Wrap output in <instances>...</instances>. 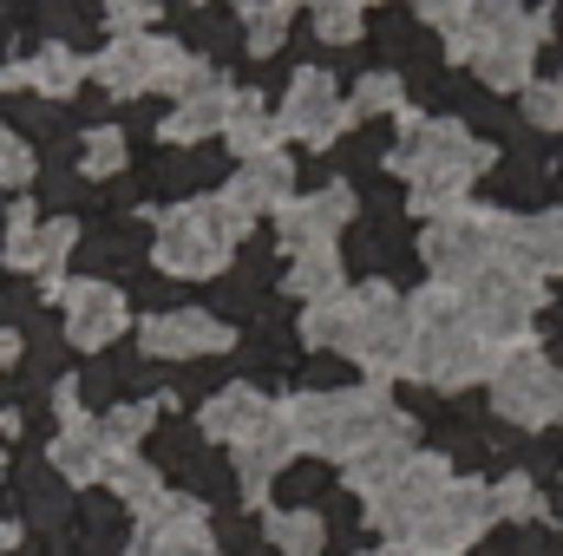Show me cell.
<instances>
[{"mask_svg":"<svg viewBox=\"0 0 563 556\" xmlns=\"http://www.w3.org/2000/svg\"><path fill=\"white\" fill-rule=\"evenodd\" d=\"M13 544H20V524H0V556L13 551Z\"/></svg>","mask_w":563,"mask_h":556,"instance_id":"obj_44","label":"cell"},{"mask_svg":"<svg viewBox=\"0 0 563 556\" xmlns=\"http://www.w3.org/2000/svg\"><path fill=\"white\" fill-rule=\"evenodd\" d=\"M361 556H420V551H407V544H387V551H361Z\"/></svg>","mask_w":563,"mask_h":556,"instance_id":"obj_45","label":"cell"},{"mask_svg":"<svg viewBox=\"0 0 563 556\" xmlns=\"http://www.w3.org/2000/svg\"><path fill=\"white\" fill-rule=\"evenodd\" d=\"M308 7H321V0H308Z\"/></svg>","mask_w":563,"mask_h":556,"instance_id":"obj_47","label":"cell"},{"mask_svg":"<svg viewBox=\"0 0 563 556\" xmlns=\"http://www.w3.org/2000/svg\"><path fill=\"white\" fill-rule=\"evenodd\" d=\"M151 360H217L236 347L230 321L223 314H203V308H157L144 314V341H139Z\"/></svg>","mask_w":563,"mask_h":556,"instance_id":"obj_14","label":"cell"},{"mask_svg":"<svg viewBox=\"0 0 563 556\" xmlns=\"http://www.w3.org/2000/svg\"><path fill=\"white\" fill-rule=\"evenodd\" d=\"M106 491H112V498H119L132 518H144V511L164 498V471H157L151 458H139V452H125V458L106 471Z\"/></svg>","mask_w":563,"mask_h":556,"instance_id":"obj_29","label":"cell"},{"mask_svg":"<svg viewBox=\"0 0 563 556\" xmlns=\"http://www.w3.org/2000/svg\"><path fill=\"white\" fill-rule=\"evenodd\" d=\"M407 347H413V314H407V294L387 288V281H361L354 288V321H347V341L341 354L361 360L380 380H400L407 374Z\"/></svg>","mask_w":563,"mask_h":556,"instance_id":"obj_5","label":"cell"},{"mask_svg":"<svg viewBox=\"0 0 563 556\" xmlns=\"http://www.w3.org/2000/svg\"><path fill=\"white\" fill-rule=\"evenodd\" d=\"M99 419H106V438H112L119 452H132L139 438H151L157 407H151V400H125V407H112V413H99Z\"/></svg>","mask_w":563,"mask_h":556,"instance_id":"obj_35","label":"cell"},{"mask_svg":"<svg viewBox=\"0 0 563 556\" xmlns=\"http://www.w3.org/2000/svg\"><path fill=\"white\" fill-rule=\"evenodd\" d=\"M223 197L256 223V216H269V210H282L288 197H295V164H288V151H263V157H250V164H236V177L223 184Z\"/></svg>","mask_w":563,"mask_h":556,"instance_id":"obj_19","label":"cell"},{"mask_svg":"<svg viewBox=\"0 0 563 556\" xmlns=\"http://www.w3.org/2000/svg\"><path fill=\"white\" fill-rule=\"evenodd\" d=\"M190 7H203V0H190Z\"/></svg>","mask_w":563,"mask_h":556,"instance_id":"obj_46","label":"cell"},{"mask_svg":"<svg viewBox=\"0 0 563 556\" xmlns=\"http://www.w3.org/2000/svg\"><path fill=\"white\" fill-rule=\"evenodd\" d=\"M511 263H525L531 276H563V210H544V216H511V236H505Z\"/></svg>","mask_w":563,"mask_h":556,"instance_id":"obj_24","label":"cell"},{"mask_svg":"<svg viewBox=\"0 0 563 556\" xmlns=\"http://www.w3.org/2000/svg\"><path fill=\"white\" fill-rule=\"evenodd\" d=\"M518 40H544V20L525 13L518 0H465V13L445 26V59L472 66L478 53H498V46H518Z\"/></svg>","mask_w":563,"mask_h":556,"instance_id":"obj_12","label":"cell"},{"mask_svg":"<svg viewBox=\"0 0 563 556\" xmlns=\"http://www.w3.org/2000/svg\"><path fill=\"white\" fill-rule=\"evenodd\" d=\"M263 544L276 556H321L328 551V524H321V511H308V504L269 511V518H263Z\"/></svg>","mask_w":563,"mask_h":556,"instance_id":"obj_28","label":"cell"},{"mask_svg":"<svg viewBox=\"0 0 563 556\" xmlns=\"http://www.w3.org/2000/svg\"><path fill=\"white\" fill-rule=\"evenodd\" d=\"M445 485H452V465H445L439 452H413V465H407L387 491H374L361 518H367L374 531H387L394 544H407L426 518H432V504L445 498Z\"/></svg>","mask_w":563,"mask_h":556,"instance_id":"obj_9","label":"cell"},{"mask_svg":"<svg viewBox=\"0 0 563 556\" xmlns=\"http://www.w3.org/2000/svg\"><path fill=\"white\" fill-rule=\"evenodd\" d=\"M492 504H498V518H538V511H544L531 478H505V485H492Z\"/></svg>","mask_w":563,"mask_h":556,"instance_id":"obj_40","label":"cell"},{"mask_svg":"<svg viewBox=\"0 0 563 556\" xmlns=\"http://www.w3.org/2000/svg\"><path fill=\"white\" fill-rule=\"evenodd\" d=\"M380 112H407V86L400 73H367L347 99V119H380Z\"/></svg>","mask_w":563,"mask_h":556,"instance_id":"obj_34","label":"cell"},{"mask_svg":"<svg viewBox=\"0 0 563 556\" xmlns=\"http://www.w3.org/2000/svg\"><path fill=\"white\" fill-rule=\"evenodd\" d=\"M26 511H33V524H66V478H40V471H26Z\"/></svg>","mask_w":563,"mask_h":556,"instance_id":"obj_39","label":"cell"},{"mask_svg":"<svg viewBox=\"0 0 563 556\" xmlns=\"http://www.w3.org/2000/svg\"><path fill=\"white\" fill-rule=\"evenodd\" d=\"M132 556H223V537L210 524H177V531H139L132 524Z\"/></svg>","mask_w":563,"mask_h":556,"instance_id":"obj_30","label":"cell"},{"mask_svg":"<svg viewBox=\"0 0 563 556\" xmlns=\"http://www.w3.org/2000/svg\"><path fill=\"white\" fill-rule=\"evenodd\" d=\"M347 321H354V288H341V294H328V301H308V308H301V341H308V347L341 354Z\"/></svg>","mask_w":563,"mask_h":556,"instance_id":"obj_32","label":"cell"},{"mask_svg":"<svg viewBox=\"0 0 563 556\" xmlns=\"http://www.w3.org/2000/svg\"><path fill=\"white\" fill-rule=\"evenodd\" d=\"M282 419H288V432H295L301 452L341 458V465L354 452H367L380 432L407 425V413H394L387 387H301V393L282 400Z\"/></svg>","mask_w":563,"mask_h":556,"instance_id":"obj_3","label":"cell"},{"mask_svg":"<svg viewBox=\"0 0 563 556\" xmlns=\"http://www.w3.org/2000/svg\"><path fill=\"white\" fill-rule=\"evenodd\" d=\"M151 46H157V33H119V40L92 59V79H99L112 99L151 92Z\"/></svg>","mask_w":563,"mask_h":556,"instance_id":"obj_23","label":"cell"},{"mask_svg":"<svg viewBox=\"0 0 563 556\" xmlns=\"http://www.w3.org/2000/svg\"><path fill=\"white\" fill-rule=\"evenodd\" d=\"M20 354H26V341H20V334H13V327H0V374H7V367H13V360H20Z\"/></svg>","mask_w":563,"mask_h":556,"instance_id":"obj_43","label":"cell"},{"mask_svg":"<svg viewBox=\"0 0 563 556\" xmlns=\"http://www.w3.org/2000/svg\"><path fill=\"white\" fill-rule=\"evenodd\" d=\"M125 452L106 438V419H66L59 432H53V445H46V465L66 478V485H99L112 465H119Z\"/></svg>","mask_w":563,"mask_h":556,"instance_id":"obj_18","label":"cell"},{"mask_svg":"<svg viewBox=\"0 0 563 556\" xmlns=\"http://www.w3.org/2000/svg\"><path fill=\"white\" fill-rule=\"evenodd\" d=\"M492 518H498L492 485L452 478V485H445V498L432 504V518H426L420 531L407 537V551H420V556H465L478 537H485V531H492Z\"/></svg>","mask_w":563,"mask_h":556,"instance_id":"obj_10","label":"cell"},{"mask_svg":"<svg viewBox=\"0 0 563 556\" xmlns=\"http://www.w3.org/2000/svg\"><path fill=\"white\" fill-rule=\"evenodd\" d=\"M282 288L308 308V301H328V294H341L347 288V269H341V249H301V256H288V276Z\"/></svg>","mask_w":563,"mask_h":556,"instance_id":"obj_27","label":"cell"},{"mask_svg":"<svg viewBox=\"0 0 563 556\" xmlns=\"http://www.w3.org/2000/svg\"><path fill=\"white\" fill-rule=\"evenodd\" d=\"M73 249H79V223H73V216L40 223V216H33V203H13L7 236H0V263H7V269H26V276L59 281V269H66V256H73Z\"/></svg>","mask_w":563,"mask_h":556,"instance_id":"obj_15","label":"cell"},{"mask_svg":"<svg viewBox=\"0 0 563 556\" xmlns=\"http://www.w3.org/2000/svg\"><path fill=\"white\" fill-rule=\"evenodd\" d=\"M276 138H282L276 112H269L256 92H236V105H230V125H223V144H230V157H236V164H250V157L276 151Z\"/></svg>","mask_w":563,"mask_h":556,"instance_id":"obj_25","label":"cell"},{"mask_svg":"<svg viewBox=\"0 0 563 556\" xmlns=\"http://www.w3.org/2000/svg\"><path fill=\"white\" fill-rule=\"evenodd\" d=\"M125 170V132L119 125H92L86 138H79V177H119Z\"/></svg>","mask_w":563,"mask_h":556,"instance_id":"obj_33","label":"cell"},{"mask_svg":"<svg viewBox=\"0 0 563 556\" xmlns=\"http://www.w3.org/2000/svg\"><path fill=\"white\" fill-rule=\"evenodd\" d=\"M525 119L538 132H563V79H531L525 86Z\"/></svg>","mask_w":563,"mask_h":556,"instance_id":"obj_38","label":"cell"},{"mask_svg":"<svg viewBox=\"0 0 563 556\" xmlns=\"http://www.w3.org/2000/svg\"><path fill=\"white\" fill-rule=\"evenodd\" d=\"M459 301H465V314H472V327L485 334V341H498V347H525V334H531V321H538V308H544V281L531 276L525 263H492V269H478L472 281H459Z\"/></svg>","mask_w":563,"mask_h":556,"instance_id":"obj_7","label":"cell"},{"mask_svg":"<svg viewBox=\"0 0 563 556\" xmlns=\"http://www.w3.org/2000/svg\"><path fill=\"white\" fill-rule=\"evenodd\" d=\"M86 73H92V66H86L79 53H66L59 40H53V46H40L33 59H20V86H26V92H40V99H73Z\"/></svg>","mask_w":563,"mask_h":556,"instance_id":"obj_26","label":"cell"},{"mask_svg":"<svg viewBox=\"0 0 563 556\" xmlns=\"http://www.w3.org/2000/svg\"><path fill=\"white\" fill-rule=\"evenodd\" d=\"M413 7H420V13L432 20V26H452V20L465 13V0H413Z\"/></svg>","mask_w":563,"mask_h":556,"instance_id":"obj_42","label":"cell"},{"mask_svg":"<svg viewBox=\"0 0 563 556\" xmlns=\"http://www.w3.org/2000/svg\"><path fill=\"white\" fill-rule=\"evenodd\" d=\"M33 170H40V157H33V144L20 138V125H0V184L7 190H26Z\"/></svg>","mask_w":563,"mask_h":556,"instance_id":"obj_36","label":"cell"},{"mask_svg":"<svg viewBox=\"0 0 563 556\" xmlns=\"http://www.w3.org/2000/svg\"><path fill=\"white\" fill-rule=\"evenodd\" d=\"M407 314H413V347H407V374L426 380V387H472V380H492L505 347L485 341L459 301V288L432 281L420 294H407Z\"/></svg>","mask_w":563,"mask_h":556,"instance_id":"obj_2","label":"cell"},{"mask_svg":"<svg viewBox=\"0 0 563 556\" xmlns=\"http://www.w3.org/2000/svg\"><path fill=\"white\" fill-rule=\"evenodd\" d=\"M276 125H282V138L308 144V151H328V144L347 132V99L334 92V73L301 66V73L288 79V99H282Z\"/></svg>","mask_w":563,"mask_h":556,"instance_id":"obj_13","label":"cell"},{"mask_svg":"<svg viewBox=\"0 0 563 556\" xmlns=\"http://www.w3.org/2000/svg\"><path fill=\"white\" fill-rule=\"evenodd\" d=\"M354 210H361V197L347 190V184H321L314 197H288L276 210V236L288 256H301V249H334V236L354 223Z\"/></svg>","mask_w":563,"mask_h":556,"instance_id":"obj_16","label":"cell"},{"mask_svg":"<svg viewBox=\"0 0 563 556\" xmlns=\"http://www.w3.org/2000/svg\"><path fill=\"white\" fill-rule=\"evenodd\" d=\"M295 452H301V445H295V432H288V419H282V407H276L256 432H243V438L230 445V478H236L250 498H263L282 471H288Z\"/></svg>","mask_w":563,"mask_h":556,"instance_id":"obj_17","label":"cell"},{"mask_svg":"<svg viewBox=\"0 0 563 556\" xmlns=\"http://www.w3.org/2000/svg\"><path fill=\"white\" fill-rule=\"evenodd\" d=\"M492 407L511 425H563V367H551L538 347H505L492 374Z\"/></svg>","mask_w":563,"mask_h":556,"instance_id":"obj_8","label":"cell"},{"mask_svg":"<svg viewBox=\"0 0 563 556\" xmlns=\"http://www.w3.org/2000/svg\"><path fill=\"white\" fill-rule=\"evenodd\" d=\"M250 236V216L217 190V197H190V203H170L157 216V236H151V263L170 281H203L223 276L236 243Z\"/></svg>","mask_w":563,"mask_h":556,"instance_id":"obj_4","label":"cell"},{"mask_svg":"<svg viewBox=\"0 0 563 556\" xmlns=\"http://www.w3.org/2000/svg\"><path fill=\"white\" fill-rule=\"evenodd\" d=\"M288 20H295V0H250V7L236 13V26H243V46H250L256 59L282 53V40H288Z\"/></svg>","mask_w":563,"mask_h":556,"instance_id":"obj_31","label":"cell"},{"mask_svg":"<svg viewBox=\"0 0 563 556\" xmlns=\"http://www.w3.org/2000/svg\"><path fill=\"white\" fill-rule=\"evenodd\" d=\"M230 105H236V86H223V79L210 73L197 92H184V99H177V112L164 119V138L177 144V151L223 138V125H230Z\"/></svg>","mask_w":563,"mask_h":556,"instance_id":"obj_20","label":"cell"},{"mask_svg":"<svg viewBox=\"0 0 563 556\" xmlns=\"http://www.w3.org/2000/svg\"><path fill=\"white\" fill-rule=\"evenodd\" d=\"M400 125H407V138L394 144V157H387V164L413 184V190H407V203L420 210L426 223H439V216L465 210L472 177H478V170H492V144H478L459 119H413V112H400Z\"/></svg>","mask_w":563,"mask_h":556,"instance_id":"obj_1","label":"cell"},{"mask_svg":"<svg viewBox=\"0 0 563 556\" xmlns=\"http://www.w3.org/2000/svg\"><path fill=\"white\" fill-rule=\"evenodd\" d=\"M407 465H413V419H407V425H394V432H380L367 452H354V458L341 465V478H347V491L374 498V491H387Z\"/></svg>","mask_w":563,"mask_h":556,"instance_id":"obj_22","label":"cell"},{"mask_svg":"<svg viewBox=\"0 0 563 556\" xmlns=\"http://www.w3.org/2000/svg\"><path fill=\"white\" fill-rule=\"evenodd\" d=\"M505 236H511V216H505V210H472V203H465V210L426 223L420 256H426V269H432V281L459 288V281H472L478 269H492V263L511 256Z\"/></svg>","mask_w":563,"mask_h":556,"instance_id":"obj_6","label":"cell"},{"mask_svg":"<svg viewBox=\"0 0 563 556\" xmlns=\"http://www.w3.org/2000/svg\"><path fill=\"white\" fill-rule=\"evenodd\" d=\"M269 413H276V407L263 400V387H250V380H236V387H217V393L197 407V438L236 445L243 432H256V425H263Z\"/></svg>","mask_w":563,"mask_h":556,"instance_id":"obj_21","label":"cell"},{"mask_svg":"<svg viewBox=\"0 0 563 556\" xmlns=\"http://www.w3.org/2000/svg\"><path fill=\"white\" fill-rule=\"evenodd\" d=\"M99 13H106V26H119V33H144V26L157 20L151 0H99Z\"/></svg>","mask_w":563,"mask_h":556,"instance_id":"obj_41","label":"cell"},{"mask_svg":"<svg viewBox=\"0 0 563 556\" xmlns=\"http://www.w3.org/2000/svg\"><path fill=\"white\" fill-rule=\"evenodd\" d=\"M314 33H321L328 46L361 40V0H321V7H314Z\"/></svg>","mask_w":563,"mask_h":556,"instance_id":"obj_37","label":"cell"},{"mask_svg":"<svg viewBox=\"0 0 563 556\" xmlns=\"http://www.w3.org/2000/svg\"><path fill=\"white\" fill-rule=\"evenodd\" d=\"M46 294L66 308V341L86 347V354H106L125 334V321H132L125 288H112L106 276H73V281L59 276V281H46Z\"/></svg>","mask_w":563,"mask_h":556,"instance_id":"obj_11","label":"cell"},{"mask_svg":"<svg viewBox=\"0 0 563 556\" xmlns=\"http://www.w3.org/2000/svg\"><path fill=\"white\" fill-rule=\"evenodd\" d=\"M361 7H367V0H361Z\"/></svg>","mask_w":563,"mask_h":556,"instance_id":"obj_48","label":"cell"}]
</instances>
